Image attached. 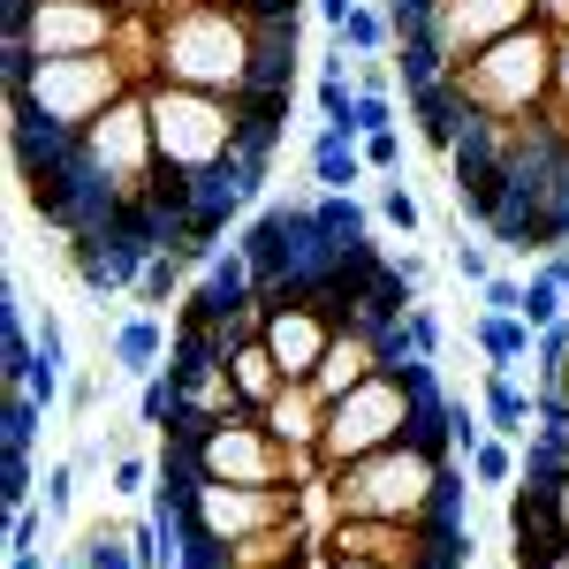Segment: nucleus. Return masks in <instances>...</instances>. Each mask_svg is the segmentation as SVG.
<instances>
[{
	"instance_id": "1",
	"label": "nucleus",
	"mask_w": 569,
	"mask_h": 569,
	"mask_svg": "<svg viewBox=\"0 0 569 569\" xmlns=\"http://www.w3.org/2000/svg\"><path fill=\"white\" fill-rule=\"evenodd\" d=\"M456 433H410L395 448H372L342 471H327V517H402V525H471L463 517V471Z\"/></svg>"
},
{
	"instance_id": "2",
	"label": "nucleus",
	"mask_w": 569,
	"mask_h": 569,
	"mask_svg": "<svg viewBox=\"0 0 569 569\" xmlns=\"http://www.w3.org/2000/svg\"><path fill=\"white\" fill-rule=\"evenodd\" d=\"M168 463L198 471V479H228V486H305V456L266 426L259 410H228V418H176L168 426Z\"/></svg>"
},
{
	"instance_id": "3",
	"label": "nucleus",
	"mask_w": 569,
	"mask_h": 569,
	"mask_svg": "<svg viewBox=\"0 0 569 569\" xmlns=\"http://www.w3.org/2000/svg\"><path fill=\"white\" fill-rule=\"evenodd\" d=\"M555 53H562V39L547 23L509 31V39H493L486 53H471L456 69V91L471 99L479 122H547V107H555Z\"/></svg>"
},
{
	"instance_id": "4",
	"label": "nucleus",
	"mask_w": 569,
	"mask_h": 569,
	"mask_svg": "<svg viewBox=\"0 0 569 569\" xmlns=\"http://www.w3.org/2000/svg\"><path fill=\"white\" fill-rule=\"evenodd\" d=\"M122 39L114 0H8V53L61 61V53H107Z\"/></svg>"
},
{
	"instance_id": "5",
	"label": "nucleus",
	"mask_w": 569,
	"mask_h": 569,
	"mask_svg": "<svg viewBox=\"0 0 569 569\" xmlns=\"http://www.w3.org/2000/svg\"><path fill=\"white\" fill-rule=\"evenodd\" d=\"M410 122H418V137H426L433 152H456L479 114H471V99L456 91V77H433V84H410Z\"/></svg>"
},
{
	"instance_id": "6",
	"label": "nucleus",
	"mask_w": 569,
	"mask_h": 569,
	"mask_svg": "<svg viewBox=\"0 0 569 569\" xmlns=\"http://www.w3.org/2000/svg\"><path fill=\"white\" fill-rule=\"evenodd\" d=\"M168 350H176V335H168V311H130L122 327H114V342H107V357H114V372L122 380H152L160 365H168Z\"/></svg>"
},
{
	"instance_id": "7",
	"label": "nucleus",
	"mask_w": 569,
	"mask_h": 569,
	"mask_svg": "<svg viewBox=\"0 0 569 569\" xmlns=\"http://www.w3.org/2000/svg\"><path fill=\"white\" fill-rule=\"evenodd\" d=\"M327 410H335V402L311 388V380H289V388H281V395L259 410V418H266L281 440H289L297 456H311V448H319V433H327Z\"/></svg>"
},
{
	"instance_id": "8",
	"label": "nucleus",
	"mask_w": 569,
	"mask_h": 569,
	"mask_svg": "<svg viewBox=\"0 0 569 569\" xmlns=\"http://www.w3.org/2000/svg\"><path fill=\"white\" fill-rule=\"evenodd\" d=\"M479 410H486V433H501V440H531V426H539V402L517 388V372H493V365H486Z\"/></svg>"
},
{
	"instance_id": "9",
	"label": "nucleus",
	"mask_w": 569,
	"mask_h": 569,
	"mask_svg": "<svg viewBox=\"0 0 569 569\" xmlns=\"http://www.w3.org/2000/svg\"><path fill=\"white\" fill-rule=\"evenodd\" d=\"M471 342H479V357L493 372H517V365H531V342H539V335H531L517 311H479V319H471Z\"/></svg>"
},
{
	"instance_id": "10",
	"label": "nucleus",
	"mask_w": 569,
	"mask_h": 569,
	"mask_svg": "<svg viewBox=\"0 0 569 569\" xmlns=\"http://www.w3.org/2000/svg\"><path fill=\"white\" fill-rule=\"evenodd\" d=\"M365 176H372V168H365V144H357L350 130L311 137V182H319V190H357Z\"/></svg>"
},
{
	"instance_id": "11",
	"label": "nucleus",
	"mask_w": 569,
	"mask_h": 569,
	"mask_svg": "<svg viewBox=\"0 0 569 569\" xmlns=\"http://www.w3.org/2000/svg\"><path fill=\"white\" fill-rule=\"evenodd\" d=\"M84 569H144L130 547V525H114V517H91L84 531H77V547H69Z\"/></svg>"
},
{
	"instance_id": "12",
	"label": "nucleus",
	"mask_w": 569,
	"mask_h": 569,
	"mask_svg": "<svg viewBox=\"0 0 569 569\" xmlns=\"http://www.w3.org/2000/svg\"><path fill=\"white\" fill-rule=\"evenodd\" d=\"M335 46H342V53H357V61H380V53H395V23H388V8H380V0H357L350 23L335 31Z\"/></svg>"
},
{
	"instance_id": "13",
	"label": "nucleus",
	"mask_w": 569,
	"mask_h": 569,
	"mask_svg": "<svg viewBox=\"0 0 569 569\" xmlns=\"http://www.w3.org/2000/svg\"><path fill=\"white\" fill-rule=\"evenodd\" d=\"M463 463H471V479H479V486H517V479H525V456H517V440H501V433H486L479 448L463 456Z\"/></svg>"
},
{
	"instance_id": "14",
	"label": "nucleus",
	"mask_w": 569,
	"mask_h": 569,
	"mask_svg": "<svg viewBox=\"0 0 569 569\" xmlns=\"http://www.w3.org/2000/svg\"><path fill=\"white\" fill-rule=\"evenodd\" d=\"M182 273H190V259L160 251V259L144 266V281H137V305H144V311H168V305H182V297H190V289H182Z\"/></svg>"
},
{
	"instance_id": "15",
	"label": "nucleus",
	"mask_w": 569,
	"mask_h": 569,
	"mask_svg": "<svg viewBox=\"0 0 569 569\" xmlns=\"http://www.w3.org/2000/svg\"><path fill=\"white\" fill-rule=\"evenodd\" d=\"M0 350H8V388H23L31 372H39V342H31V319L23 305L8 297V327H0Z\"/></svg>"
},
{
	"instance_id": "16",
	"label": "nucleus",
	"mask_w": 569,
	"mask_h": 569,
	"mask_svg": "<svg viewBox=\"0 0 569 569\" xmlns=\"http://www.w3.org/2000/svg\"><path fill=\"white\" fill-rule=\"evenodd\" d=\"M137 426H152V433H168V426H176V372H168V365L137 388Z\"/></svg>"
},
{
	"instance_id": "17",
	"label": "nucleus",
	"mask_w": 569,
	"mask_h": 569,
	"mask_svg": "<svg viewBox=\"0 0 569 569\" xmlns=\"http://www.w3.org/2000/svg\"><path fill=\"white\" fill-rule=\"evenodd\" d=\"M562 297H569L562 281H547V273L531 266V281H525V327H531V335H539V327H555V319H569Z\"/></svg>"
},
{
	"instance_id": "18",
	"label": "nucleus",
	"mask_w": 569,
	"mask_h": 569,
	"mask_svg": "<svg viewBox=\"0 0 569 569\" xmlns=\"http://www.w3.org/2000/svg\"><path fill=\"white\" fill-rule=\"evenodd\" d=\"M319 114H327V130H350L357 137V84L335 69V77H319Z\"/></svg>"
},
{
	"instance_id": "19",
	"label": "nucleus",
	"mask_w": 569,
	"mask_h": 569,
	"mask_svg": "<svg viewBox=\"0 0 569 569\" xmlns=\"http://www.w3.org/2000/svg\"><path fill=\"white\" fill-rule=\"evenodd\" d=\"M39 418L46 402L31 388H8V448H39Z\"/></svg>"
},
{
	"instance_id": "20",
	"label": "nucleus",
	"mask_w": 569,
	"mask_h": 569,
	"mask_svg": "<svg viewBox=\"0 0 569 569\" xmlns=\"http://www.w3.org/2000/svg\"><path fill=\"white\" fill-rule=\"evenodd\" d=\"M168 539H176V531L160 525V517H130V547H137V562H144V569L182 562V555H168Z\"/></svg>"
},
{
	"instance_id": "21",
	"label": "nucleus",
	"mask_w": 569,
	"mask_h": 569,
	"mask_svg": "<svg viewBox=\"0 0 569 569\" xmlns=\"http://www.w3.org/2000/svg\"><path fill=\"white\" fill-rule=\"evenodd\" d=\"M402 350H410V357H433V365H440V319L426 311V297L402 311Z\"/></svg>"
},
{
	"instance_id": "22",
	"label": "nucleus",
	"mask_w": 569,
	"mask_h": 569,
	"mask_svg": "<svg viewBox=\"0 0 569 569\" xmlns=\"http://www.w3.org/2000/svg\"><path fill=\"white\" fill-rule=\"evenodd\" d=\"M8 517H16V525H8V555H31V547L46 539V525H53L46 501H23V509H8Z\"/></svg>"
},
{
	"instance_id": "23",
	"label": "nucleus",
	"mask_w": 569,
	"mask_h": 569,
	"mask_svg": "<svg viewBox=\"0 0 569 569\" xmlns=\"http://www.w3.org/2000/svg\"><path fill=\"white\" fill-rule=\"evenodd\" d=\"M380 220H388L395 236H418V228H426V213H418V198H410L402 182H388V190H380Z\"/></svg>"
},
{
	"instance_id": "24",
	"label": "nucleus",
	"mask_w": 569,
	"mask_h": 569,
	"mask_svg": "<svg viewBox=\"0 0 569 569\" xmlns=\"http://www.w3.org/2000/svg\"><path fill=\"white\" fill-rule=\"evenodd\" d=\"M357 144H365V168L372 176H395L402 168V130H372V137H357Z\"/></svg>"
},
{
	"instance_id": "25",
	"label": "nucleus",
	"mask_w": 569,
	"mask_h": 569,
	"mask_svg": "<svg viewBox=\"0 0 569 569\" xmlns=\"http://www.w3.org/2000/svg\"><path fill=\"white\" fill-rule=\"evenodd\" d=\"M0 501L23 509L31 501V448H8V471H0Z\"/></svg>"
},
{
	"instance_id": "26",
	"label": "nucleus",
	"mask_w": 569,
	"mask_h": 569,
	"mask_svg": "<svg viewBox=\"0 0 569 569\" xmlns=\"http://www.w3.org/2000/svg\"><path fill=\"white\" fill-rule=\"evenodd\" d=\"M77 479H84V463H77V456L46 471V509H53V517H69V501H77Z\"/></svg>"
},
{
	"instance_id": "27",
	"label": "nucleus",
	"mask_w": 569,
	"mask_h": 569,
	"mask_svg": "<svg viewBox=\"0 0 569 569\" xmlns=\"http://www.w3.org/2000/svg\"><path fill=\"white\" fill-rule=\"evenodd\" d=\"M152 463H144V456H114V486H107V493H122V501H137V493H152Z\"/></svg>"
},
{
	"instance_id": "28",
	"label": "nucleus",
	"mask_w": 569,
	"mask_h": 569,
	"mask_svg": "<svg viewBox=\"0 0 569 569\" xmlns=\"http://www.w3.org/2000/svg\"><path fill=\"white\" fill-rule=\"evenodd\" d=\"M372 130H395V99L388 91H357V137H372Z\"/></svg>"
},
{
	"instance_id": "29",
	"label": "nucleus",
	"mask_w": 569,
	"mask_h": 569,
	"mask_svg": "<svg viewBox=\"0 0 569 569\" xmlns=\"http://www.w3.org/2000/svg\"><path fill=\"white\" fill-rule=\"evenodd\" d=\"M479 311H517V319H525V281H509V273H493V281L479 289Z\"/></svg>"
},
{
	"instance_id": "30",
	"label": "nucleus",
	"mask_w": 569,
	"mask_h": 569,
	"mask_svg": "<svg viewBox=\"0 0 569 569\" xmlns=\"http://www.w3.org/2000/svg\"><path fill=\"white\" fill-rule=\"evenodd\" d=\"M39 365H46V372H69V335H61V319H53V311L39 319Z\"/></svg>"
},
{
	"instance_id": "31",
	"label": "nucleus",
	"mask_w": 569,
	"mask_h": 569,
	"mask_svg": "<svg viewBox=\"0 0 569 569\" xmlns=\"http://www.w3.org/2000/svg\"><path fill=\"white\" fill-rule=\"evenodd\" d=\"M456 273H463L471 289H486V281H493V259H486V243H471V236H456Z\"/></svg>"
},
{
	"instance_id": "32",
	"label": "nucleus",
	"mask_w": 569,
	"mask_h": 569,
	"mask_svg": "<svg viewBox=\"0 0 569 569\" xmlns=\"http://www.w3.org/2000/svg\"><path fill=\"white\" fill-rule=\"evenodd\" d=\"M388 61H395V53H380V61H357V91H388V84H402Z\"/></svg>"
},
{
	"instance_id": "33",
	"label": "nucleus",
	"mask_w": 569,
	"mask_h": 569,
	"mask_svg": "<svg viewBox=\"0 0 569 569\" xmlns=\"http://www.w3.org/2000/svg\"><path fill=\"white\" fill-rule=\"evenodd\" d=\"M395 266H402V281H410V289H418V297H426V281H433V266L418 259V251H402V259H395Z\"/></svg>"
},
{
	"instance_id": "34",
	"label": "nucleus",
	"mask_w": 569,
	"mask_h": 569,
	"mask_svg": "<svg viewBox=\"0 0 569 569\" xmlns=\"http://www.w3.org/2000/svg\"><path fill=\"white\" fill-rule=\"evenodd\" d=\"M539 23H547V31L562 39V31H569V0H539Z\"/></svg>"
},
{
	"instance_id": "35",
	"label": "nucleus",
	"mask_w": 569,
	"mask_h": 569,
	"mask_svg": "<svg viewBox=\"0 0 569 569\" xmlns=\"http://www.w3.org/2000/svg\"><path fill=\"white\" fill-rule=\"evenodd\" d=\"M350 8H357V0H319V16H327V31H342V23H350Z\"/></svg>"
},
{
	"instance_id": "36",
	"label": "nucleus",
	"mask_w": 569,
	"mask_h": 569,
	"mask_svg": "<svg viewBox=\"0 0 569 569\" xmlns=\"http://www.w3.org/2000/svg\"><path fill=\"white\" fill-rule=\"evenodd\" d=\"M8 569H46V555L31 547V555H8Z\"/></svg>"
}]
</instances>
